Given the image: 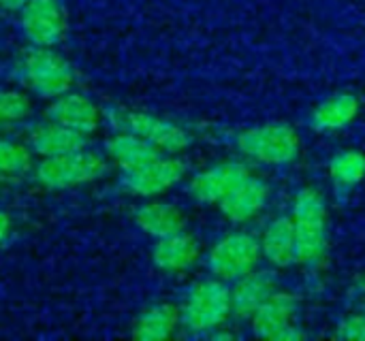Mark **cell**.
<instances>
[{"mask_svg": "<svg viewBox=\"0 0 365 341\" xmlns=\"http://www.w3.org/2000/svg\"><path fill=\"white\" fill-rule=\"evenodd\" d=\"M295 226V263L306 269H317L327 256V203L314 188H304L293 201Z\"/></svg>", "mask_w": 365, "mask_h": 341, "instance_id": "6da1fadb", "label": "cell"}, {"mask_svg": "<svg viewBox=\"0 0 365 341\" xmlns=\"http://www.w3.org/2000/svg\"><path fill=\"white\" fill-rule=\"evenodd\" d=\"M231 314H233L231 288L227 286V282L218 278L195 284L188 290L184 303L180 305L182 327L197 335L214 333L227 322Z\"/></svg>", "mask_w": 365, "mask_h": 341, "instance_id": "7a4b0ae2", "label": "cell"}, {"mask_svg": "<svg viewBox=\"0 0 365 341\" xmlns=\"http://www.w3.org/2000/svg\"><path fill=\"white\" fill-rule=\"evenodd\" d=\"M19 77L41 98H58L73 85V68L51 47L30 45L19 58Z\"/></svg>", "mask_w": 365, "mask_h": 341, "instance_id": "3957f363", "label": "cell"}, {"mask_svg": "<svg viewBox=\"0 0 365 341\" xmlns=\"http://www.w3.org/2000/svg\"><path fill=\"white\" fill-rule=\"evenodd\" d=\"M107 171V160L94 152H86L83 147L77 152L43 158L34 169V177L47 190H66L96 182L105 177Z\"/></svg>", "mask_w": 365, "mask_h": 341, "instance_id": "277c9868", "label": "cell"}, {"mask_svg": "<svg viewBox=\"0 0 365 341\" xmlns=\"http://www.w3.org/2000/svg\"><path fill=\"white\" fill-rule=\"evenodd\" d=\"M107 122L118 132H133L148 143H152L160 152H182L190 145V135L175 122L163 120L158 115L145 111H128V109H109Z\"/></svg>", "mask_w": 365, "mask_h": 341, "instance_id": "5b68a950", "label": "cell"}, {"mask_svg": "<svg viewBox=\"0 0 365 341\" xmlns=\"http://www.w3.org/2000/svg\"><path fill=\"white\" fill-rule=\"evenodd\" d=\"M237 149L261 164H289L299 154V137L289 124H263L240 132Z\"/></svg>", "mask_w": 365, "mask_h": 341, "instance_id": "8992f818", "label": "cell"}, {"mask_svg": "<svg viewBox=\"0 0 365 341\" xmlns=\"http://www.w3.org/2000/svg\"><path fill=\"white\" fill-rule=\"evenodd\" d=\"M261 239L250 233L225 235L207 254V267L214 278L222 282H235L255 271L261 261Z\"/></svg>", "mask_w": 365, "mask_h": 341, "instance_id": "52a82bcc", "label": "cell"}, {"mask_svg": "<svg viewBox=\"0 0 365 341\" xmlns=\"http://www.w3.org/2000/svg\"><path fill=\"white\" fill-rule=\"evenodd\" d=\"M184 162L173 156H158L145 164H139L135 169L122 171L120 177V188L133 196H156L173 188L182 177H184Z\"/></svg>", "mask_w": 365, "mask_h": 341, "instance_id": "ba28073f", "label": "cell"}, {"mask_svg": "<svg viewBox=\"0 0 365 341\" xmlns=\"http://www.w3.org/2000/svg\"><path fill=\"white\" fill-rule=\"evenodd\" d=\"M297 299L289 293L276 290L252 316V331L257 337L269 341L304 340V331L295 325Z\"/></svg>", "mask_w": 365, "mask_h": 341, "instance_id": "9c48e42d", "label": "cell"}, {"mask_svg": "<svg viewBox=\"0 0 365 341\" xmlns=\"http://www.w3.org/2000/svg\"><path fill=\"white\" fill-rule=\"evenodd\" d=\"M19 23L30 45L53 47L64 38L66 13L60 0H28L19 11Z\"/></svg>", "mask_w": 365, "mask_h": 341, "instance_id": "30bf717a", "label": "cell"}, {"mask_svg": "<svg viewBox=\"0 0 365 341\" xmlns=\"http://www.w3.org/2000/svg\"><path fill=\"white\" fill-rule=\"evenodd\" d=\"M248 175H250V169L244 162H237V160L220 162L197 173L188 186V192L195 201L203 205H218Z\"/></svg>", "mask_w": 365, "mask_h": 341, "instance_id": "8fae6325", "label": "cell"}, {"mask_svg": "<svg viewBox=\"0 0 365 341\" xmlns=\"http://www.w3.org/2000/svg\"><path fill=\"white\" fill-rule=\"evenodd\" d=\"M47 120H53L71 130H77L81 135H90L101 124V109L83 94H62L53 98V103L47 107Z\"/></svg>", "mask_w": 365, "mask_h": 341, "instance_id": "7c38bea8", "label": "cell"}, {"mask_svg": "<svg viewBox=\"0 0 365 341\" xmlns=\"http://www.w3.org/2000/svg\"><path fill=\"white\" fill-rule=\"evenodd\" d=\"M267 199H269V186L263 179L248 175L218 203V207L229 220L240 224L259 216L261 209L267 205Z\"/></svg>", "mask_w": 365, "mask_h": 341, "instance_id": "4fadbf2b", "label": "cell"}, {"mask_svg": "<svg viewBox=\"0 0 365 341\" xmlns=\"http://www.w3.org/2000/svg\"><path fill=\"white\" fill-rule=\"evenodd\" d=\"M197 261H199V243L186 231L160 237L152 248V263L156 269L165 273H184Z\"/></svg>", "mask_w": 365, "mask_h": 341, "instance_id": "5bb4252c", "label": "cell"}, {"mask_svg": "<svg viewBox=\"0 0 365 341\" xmlns=\"http://www.w3.org/2000/svg\"><path fill=\"white\" fill-rule=\"evenodd\" d=\"M26 141H28V147L41 158L60 156V154H68V152H77L86 147V135L71 130L53 120L34 124L28 130Z\"/></svg>", "mask_w": 365, "mask_h": 341, "instance_id": "9a60e30c", "label": "cell"}, {"mask_svg": "<svg viewBox=\"0 0 365 341\" xmlns=\"http://www.w3.org/2000/svg\"><path fill=\"white\" fill-rule=\"evenodd\" d=\"M233 284L235 286L231 288V303L233 314H237L240 318H250L278 290L274 276L257 269L235 280Z\"/></svg>", "mask_w": 365, "mask_h": 341, "instance_id": "2e32d148", "label": "cell"}, {"mask_svg": "<svg viewBox=\"0 0 365 341\" xmlns=\"http://www.w3.org/2000/svg\"><path fill=\"white\" fill-rule=\"evenodd\" d=\"M261 252L263 258L278 269H284L295 263V226L291 216H278L274 218L261 237Z\"/></svg>", "mask_w": 365, "mask_h": 341, "instance_id": "e0dca14e", "label": "cell"}, {"mask_svg": "<svg viewBox=\"0 0 365 341\" xmlns=\"http://www.w3.org/2000/svg\"><path fill=\"white\" fill-rule=\"evenodd\" d=\"M180 325V308L171 303H156L135 318L130 335L139 341H163L169 340Z\"/></svg>", "mask_w": 365, "mask_h": 341, "instance_id": "ac0fdd59", "label": "cell"}, {"mask_svg": "<svg viewBox=\"0 0 365 341\" xmlns=\"http://www.w3.org/2000/svg\"><path fill=\"white\" fill-rule=\"evenodd\" d=\"M135 224L145 235H150L154 239H160V237H167V235H173V233L184 231L186 218L171 203L150 201V203H143L135 211Z\"/></svg>", "mask_w": 365, "mask_h": 341, "instance_id": "d6986e66", "label": "cell"}, {"mask_svg": "<svg viewBox=\"0 0 365 341\" xmlns=\"http://www.w3.org/2000/svg\"><path fill=\"white\" fill-rule=\"evenodd\" d=\"M359 113V98L355 94L342 92L325 98L317 105L310 115V126L319 132H331L346 128Z\"/></svg>", "mask_w": 365, "mask_h": 341, "instance_id": "ffe728a7", "label": "cell"}, {"mask_svg": "<svg viewBox=\"0 0 365 341\" xmlns=\"http://www.w3.org/2000/svg\"><path fill=\"white\" fill-rule=\"evenodd\" d=\"M105 152L122 171L135 169V167L145 164L160 156V149H156L152 143H148L145 139H141L133 132H115L105 143Z\"/></svg>", "mask_w": 365, "mask_h": 341, "instance_id": "44dd1931", "label": "cell"}, {"mask_svg": "<svg viewBox=\"0 0 365 341\" xmlns=\"http://www.w3.org/2000/svg\"><path fill=\"white\" fill-rule=\"evenodd\" d=\"M329 177L338 190H351L365 177V156L357 149H342L329 162Z\"/></svg>", "mask_w": 365, "mask_h": 341, "instance_id": "7402d4cb", "label": "cell"}, {"mask_svg": "<svg viewBox=\"0 0 365 341\" xmlns=\"http://www.w3.org/2000/svg\"><path fill=\"white\" fill-rule=\"evenodd\" d=\"M32 167V149L17 141L0 139V177H19Z\"/></svg>", "mask_w": 365, "mask_h": 341, "instance_id": "603a6c76", "label": "cell"}, {"mask_svg": "<svg viewBox=\"0 0 365 341\" xmlns=\"http://www.w3.org/2000/svg\"><path fill=\"white\" fill-rule=\"evenodd\" d=\"M32 113L30 98L19 90H0V128L24 122Z\"/></svg>", "mask_w": 365, "mask_h": 341, "instance_id": "cb8c5ba5", "label": "cell"}, {"mask_svg": "<svg viewBox=\"0 0 365 341\" xmlns=\"http://www.w3.org/2000/svg\"><path fill=\"white\" fill-rule=\"evenodd\" d=\"M336 337L346 341H365V314H353L340 320Z\"/></svg>", "mask_w": 365, "mask_h": 341, "instance_id": "d4e9b609", "label": "cell"}, {"mask_svg": "<svg viewBox=\"0 0 365 341\" xmlns=\"http://www.w3.org/2000/svg\"><path fill=\"white\" fill-rule=\"evenodd\" d=\"M9 233H11V218H9V214H4L0 209V243L9 237Z\"/></svg>", "mask_w": 365, "mask_h": 341, "instance_id": "484cf974", "label": "cell"}, {"mask_svg": "<svg viewBox=\"0 0 365 341\" xmlns=\"http://www.w3.org/2000/svg\"><path fill=\"white\" fill-rule=\"evenodd\" d=\"M28 0H0V9H4V11H21V6L26 4Z\"/></svg>", "mask_w": 365, "mask_h": 341, "instance_id": "4316f807", "label": "cell"}]
</instances>
